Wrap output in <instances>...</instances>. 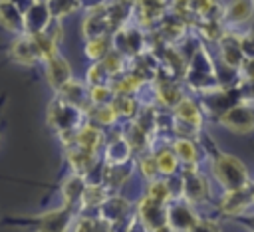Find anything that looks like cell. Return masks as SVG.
Here are the masks:
<instances>
[{
  "mask_svg": "<svg viewBox=\"0 0 254 232\" xmlns=\"http://www.w3.org/2000/svg\"><path fill=\"white\" fill-rule=\"evenodd\" d=\"M79 117H81V111L77 105L65 101L64 97H58L50 103L48 107V123L60 133H73L79 125Z\"/></svg>",
  "mask_w": 254,
  "mask_h": 232,
  "instance_id": "6da1fadb",
  "label": "cell"
},
{
  "mask_svg": "<svg viewBox=\"0 0 254 232\" xmlns=\"http://www.w3.org/2000/svg\"><path fill=\"white\" fill-rule=\"evenodd\" d=\"M214 176L218 178V182L226 188V190H234V188H244L248 182V173L244 169V165L230 157V155H218L214 161Z\"/></svg>",
  "mask_w": 254,
  "mask_h": 232,
  "instance_id": "7a4b0ae2",
  "label": "cell"
},
{
  "mask_svg": "<svg viewBox=\"0 0 254 232\" xmlns=\"http://www.w3.org/2000/svg\"><path fill=\"white\" fill-rule=\"evenodd\" d=\"M73 220V206L65 204L58 210H50L34 218V230L36 232H67L69 224Z\"/></svg>",
  "mask_w": 254,
  "mask_h": 232,
  "instance_id": "3957f363",
  "label": "cell"
},
{
  "mask_svg": "<svg viewBox=\"0 0 254 232\" xmlns=\"http://www.w3.org/2000/svg\"><path fill=\"white\" fill-rule=\"evenodd\" d=\"M50 20H52V14L46 2H40V0L30 2V6L24 12V34L44 32L50 26Z\"/></svg>",
  "mask_w": 254,
  "mask_h": 232,
  "instance_id": "277c9868",
  "label": "cell"
},
{
  "mask_svg": "<svg viewBox=\"0 0 254 232\" xmlns=\"http://www.w3.org/2000/svg\"><path fill=\"white\" fill-rule=\"evenodd\" d=\"M220 123L234 133H248L254 129V113L244 105H236L220 117Z\"/></svg>",
  "mask_w": 254,
  "mask_h": 232,
  "instance_id": "5b68a950",
  "label": "cell"
},
{
  "mask_svg": "<svg viewBox=\"0 0 254 232\" xmlns=\"http://www.w3.org/2000/svg\"><path fill=\"white\" fill-rule=\"evenodd\" d=\"M46 77L50 81V85L60 91L69 79H71V69H69V63L62 58V56H52L46 59Z\"/></svg>",
  "mask_w": 254,
  "mask_h": 232,
  "instance_id": "8992f818",
  "label": "cell"
},
{
  "mask_svg": "<svg viewBox=\"0 0 254 232\" xmlns=\"http://www.w3.org/2000/svg\"><path fill=\"white\" fill-rule=\"evenodd\" d=\"M10 56L14 61L22 63V65H34L40 59V54L34 46V40L30 34H22L18 40L12 42L10 46Z\"/></svg>",
  "mask_w": 254,
  "mask_h": 232,
  "instance_id": "52a82bcc",
  "label": "cell"
},
{
  "mask_svg": "<svg viewBox=\"0 0 254 232\" xmlns=\"http://www.w3.org/2000/svg\"><path fill=\"white\" fill-rule=\"evenodd\" d=\"M139 216L147 228H157L167 222V210H163V204L153 200L151 196L143 198L139 204Z\"/></svg>",
  "mask_w": 254,
  "mask_h": 232,
  "instance_id": "ba28073f",
  "label": "cell"
},
{
  "mask_svg": "<svg viewBox=\"0 0 254 232\" xmlns=\"http://www.w3.org/2000/svg\"><path fill=\"white\" fill-rule=\"evenodd\" d=\"M0 24L16 34H24V14L18 4L10 0H0Z\"/></svg>",
  "mask_w": 254,
  "mask_h": 232,
  "instance_id": "9c48e42d",
  "label": "cell"
},
{
  "mask_svg": "<svg viewBox=\"0 0 254 232\" xmlns=\"http://www.w3.org/2000/svg\"><path fill=\"white\" fill-rule=\"evenodd\" d=\"M208 194V184L206 180L192 169L185 174V182H183V196L187 202H196L202 200Z\"/></svg>",
  "mask_w": 254,
  "mask_h": 232,
  "instance_id": "30bf717a",
  "label": "cell"
},
{
  "mask_svg": "<svg viewBox=\"0 0 254 232\" xmlns=\"http://www.w3.org/2000/svg\"><path fill=\"white\" fill-rule=\"evenodd\" d=\"M252 194L244 188H234V190H226V194L220 200V208L224 214H240L250 202H252Z\"/></svg>",
  "mask_w": 254,
  "mask_h": 232,
  "instance_id": "8fae6325",
  "label": "cell"
},
{
  "mask_svg": "<svg viewBox=\"0 0 254 232\" xmlns=\"http://www.w3.org/2000/svg\"><path fill=\"white\" fill-rule=\"evenodd\" d=\"M196 214L192 212V208H189L187 204H175L167 210V224L173 230H185L189 232L190 226L196 222Z\"/></svg>",
  "mask_w": 254,
  "mask_h": 232,
  "instance_id": "7c38bea8",
  "label": "cell"
},
{
  "mask_svg": "<svg viewBox=\"0 0 254 232\" xmlns=\"http://www.w3.org/2000/svg\"><path fill=\"white\" fill-rule=\"evenodd\" d=\"M67 159H69V165L75 169V173L83 174L85 171L91 169L93 165V159H95V153L93 151H87L79 145H71L67 147Z\"/></svg>",
  "mask_w": 254,
  "mask_h": 232,
  "instance_id": "4fadbf2b",
  "label": "cell"
},
{
  "mask_svg": "<svg viewBox=\"0 0 254 232\" xmlns=\"http://www.w3.org/2000/svg\"><path fill=\"white\" fill-rule=\"evenodd\" d=\"M85 190V182H83V176L79 173L71 174L69 178H65L64 186H62V192H64V198H65V204L73 206L75 202H81V194Z\"/></svg>",
  "mask_w": 254,
  "mask_h": 232,
  "instance_id": "5bb4252c",
  "label": "cell"
},
{
  "mask_svg": "<svg viewBox=\"0 0 254 232\" xmlns=\"http://www.w3.org/2000/svg\"><path fill=\"white\" fill-rule=\"evenodd\" d=\"M175 113H177L179 121L192 125V127H200V111L190 99H181L175 107Z\"/></svg>",
  "mask_w": 254,
  "mask_h": 232,
  "instance_id": "9a60e30c",
  "label": "cell"
},
{
  "mask_svg": "<svg viewBox=\"0 0 254 232\" xmlns=\"http://www.w3.org/2000/svg\"><path fill=\"white\" fill-rule=\"evenodd\" d=\"M99 143H101V133H99V129H95V127H91V125H85V127H81V129L75 133V143H73V145H79V147H83V149L95 153L97 147H99Z\"/></svg>",
  "mask_w": 254,
  "mask_h": 232,
  "instance_id": "2e32d148",
  "label": "cell"
},
{
  "mask_svg": "<svg viewBox=\"0 0 254 232\" xmlns=\"http://www.w3.org/2000/svg\"><path fill=\"white\" fill-rule=\"evenodd\" d=\"M222 59L236 67L240 65V59H242V46L236 38H222Z\"/></svg>",
  "mask_w": 254,
  "mask_h": 232,
  "instance_id": "e0dca14e",
  "label": "cell"
},
{
  "mask_svg": "<svg viewBox=\"0 0 254 232\" xmlns=\"http://www.w3.org/2000/svg\"><path fill=\"white\" fill-rule=\"evenodd\" d=\"M75 232H111V222L105 218L81 216L75 224Z\"/></svg>",
  "mask_w": 254,
  "mask_h": 232,
  "instance_id": "ac0fdd59",
  "label": "cell"
},
{
  "mask_svg": "<svg viewBox=\"0 0 254 232\" xmlns=\"http://www.w3.org/2000/svg\"><path fill=\"white\" fill-rule=\"evenodd\" d=\"M252 14V0H234L226 12V18L232 22H246Z\"/></svg>",
  "mask_w": 254,
  "mask_h": 232,
  "instance_id": "d6986e66",
  "label": "cell"
},
{
  "mask_svg": "<svg viewBox=\"0 0 254 232\" xmlns=\"http://www.w3.org/2000/svg\"><path fill=\"white\" fill-rule=\"evenodd\" d=\"M46 4H48V10H50L52 18L60 20V18L71 14L77 8L79 2L77 0H46Z\"/></svg>",
  "mask_w": 254,
  "mask_h": 232,
  "instance_id": "ffe728a7",
  "label": "cell"
},
{
  "mask_svg": "<svg viewBox=\"0 0 254 232\" xmlns=\"http://www.w3.org/2000/svg\"><path fill=\"white\" fill-rule=\"evenodd\" d=\"M141 6V22H153L161 16L165 2L163 0H139Z\"/></svg>",
  "mask_w": 254,
  "mask_h": 232,
  "instance_id": "44dd1931",
  "label": "cell"
},
{
  "mask_svg": "<svg viewBox=\"0 0 254 232\" xmlns=\"http://www.w3.org/2000/svg\"><path fill=\"white\" fill-rule=\"evenodd\" d=\"M109 40L105 36H97V38H91L85 46V54L91 58V59H99V58H105L109 52Z\"/></svg>",
  "mask_w": 254,
  "mask_h": 232,
  "instance_id": "7402d4cb",
  "label": "cell"
},
{
  "mask_svg": "<svg viewBox=\"0 0 254 232\" xmlns=\"http://www.w3.org/2000/svg\"><path fill=\"white\" fill-rule=\"evenodd\" d=\"M105 188L101 184H85V190L81 194V204L83 206H95L105 200Z\"/></svg>",
  "mask_w": 254,
  "mask_h": 232,
  "instance_id": "603a6c76",
  "label": "cell"
},
{
  "mask_svg": "<svg viewBox=\"0 0 254 232\" xmlns=\"http://www.w3.org/2000/svg\"><path fill=\"white\" fill-rule=\"evenodd\" d=\"M173 147H175L177 157H181L185 163H194V159H196V149H194V145H192L190 141H187V139H179Z\"/></svg>",
  "mask_w": 254,
  "mask_h": 232,
  "instance_id": "cb8c5ba5",
  "label": "cell"
},
{
  "mask_svg": "<svg viewBox=\"0 0 254 232\" xmlns=\"http://www.w3.org/2000/svg\"><path fill=\"white\" fill-rule=\"evenodd\" d=\"M155 159H157V167H159L161 173H165V174L175 173V169H177V157L171 151H163Z\"/></svg>",
  "mask_w": 254,
  "mask_h": 232,
  "instance_id": "d4e9b609",
  "label": "cell"
},
{
  "mask_svg": "<svg viewBox=\"0 0 254 232\" xmlns=\"http://www.w3.org/2000/svg\"><path fill=\"white\" fill-rule=\"evenodd\" d=\"M111 95H113V91H111L109 87H105V85H93L91 91H89V99H91L93 103H97V105L109 103Z\"/></svg>",
  "mask_w": 254,
  "mask_h": 232,
  "instance_id": "484cf974",
  "label": "cell"
},
{
  "mask_svg": "<svg viewBox=\"0 0 254 232\" xmlns=\"http://www.w3.org/2000/svg\"><path fill=\"white\" fill-rule=\"evenodd\" d=\"M149 196L153 198V200H157V202H165L167 198H169V184L165 182V180H157V182H153L151 186H149Z\"/></svg>",
  "mask_w": 254,
  "mask_h": 232,
  "instance_id": "4316f807",
  "label": "cell"
},
{
  "mask_svg": "<svg viewBox=\"0 0 254 232\" xmlns=\"http://www.w3.org/2000/svg\"><path fill=\"white\" fill-rule=\"evenodd\" d=\"M189 232H220L214 220H196Z\"/></svg>",
  "mask_w": 254,
  "mask_h": 232,
  "instance_id": "83f0119b",
  "label": "cell"
},
{
  "mask_svg": "<svg viewBox=\"0 0 254 232\" xmlns=\"http://www.w3.org/2000/svg\"><path fill=\"white\" fill-rule=\"evenodd\" d=\"M141 171H143L145 176H155V173L159 171V167H157V159H153V157L143 159V161H141Z\"/></svg>",
  "mask_w": 254,
  "mask_h": 232,
  "instance_id": "f1b7e54d",
  "label": "cell"
},
{
  "mask_svg": "<svg viewBox=\"0 0 254 232\" xmlns=\"http://www.w3.org/2000/svg\"><path fill=\"white\" fill-rule=\"evenodd\" d=\"M192 10L198 14H208V10L212 8V0H192L190 2Z\"/></svg>",
  "mask_w": 254,
  "mask_h": 232,
  "instance_id": "f546056e",
  "label": "cell"
},
{
  "mask_svg": "<svg viewBox=\"0 0 254 232\" xmlns=\"http://www.w3.org/2000/svg\"><path fill=\"white\" fill-rule=\"evenodd\" d=\"M240 46H242V52H246V54H250L254 58V32H250V36H246L240 42Z\"/></svg>",
  "mask_w": 254,
  "mask_h": 232,
  "instance_id": "4dcf8cb0",
  "label": "cell"
},
{
  "mask_svg": "<svg viewBox=\"0 0 254 232\" xmlns=\"http://www.w3.org/2000/svg\"><path fill=\"white\" fill-rule=\"evenodd\" d=\"M153 232H173V228L165 222V224H161V226H157V228H153Z\"/></svg>",
  "mask_w": 254,
  "mask_h": 232,
  "instance_id": "1f68e13d",
  "label": "cell"
},
{
  "mask_svg": "<svg viewBox=\"0 0 254 232\" xmlns=\"http://www.w3.org/2000/svg\"><path fill=\"white\" fill-rule=\"evenodd\" d=\"M10 2H14V4H18V6H20V0H10Z\"/></svg>",
  "mask_w": 254,
  "mask_h": 232,
  "instance_id": "d6a6232c",
  "label": "cell"
},
{
  "mask_svg": "<svg viewBox=\"0 0 254 232\" xmlns=\"http://www.w3.org/2000/svg\"><path fill=\"white\" fill-rule=\"evenodd\" d=\"M252 196H254V192H252Z\"/></svg>",
  "mask_w": 254,
  "mask_h": 232,
  "instance_id": "836d02e7",
  "label": "cell"
}]
</instances>
